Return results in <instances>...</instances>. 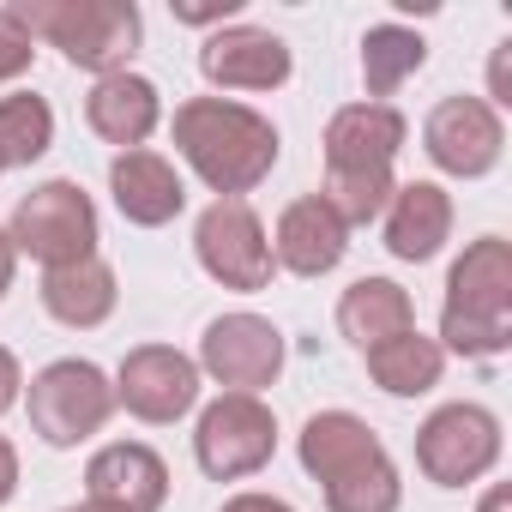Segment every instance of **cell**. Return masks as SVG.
I'll return each mask as SVG.
<instances>
[{"label": "cell", "instance_id": "obj_1", "mask_svg": "<svg viewBox=\"0 0 512 512\" xmlns=\"http://www.w3.org/2000/svg\"><path fill=\"white\" fill-rule=\"evenodd\" d=\"M169 139L181 151V163L217 193V199H247L272 169H278V127L272 115L247 109L235 97H187L169 115Z\"/></svg>", "mask_w": 512, "mask_h": 512}, {"label": "cell", "instance_id": "obj_2", "mask_svg": "<svg viewBox=\"0 0 512 512\" xmlns=\"http://www.w3.org/2000/svg\"><path fill=\"white\" fill-rule=\"evenodd\" d=\"M434 344L464 362L506 356V344H512V241L506 235H482L452 260Z\"/></svg>", "mask_w": 512, "mask_h": 512}, {"label": "cell", "instance_id": "obj_3", "mask_svg": "<svg viewBox=\"0 0 512 512\" xmlns=\"http://www.w3.org/2000/svg\"><path fill=\"white\" fill-rule=\"evenodd\" d=\"M13 13L25 19V31L49 49H61L73 67L109 79L127 73V61L139 55L145 19L133 0H13Z\"/></svg>", "mask_w": 512, "mask_h": 512}, {"label": "cell", "instance_id": "obj_4", "mask_svg": "<svg viewBox=\"0 0 512 512\" xmlns=\"http://www.w3.org/2000/svg\"><path fill=\"white\" fill-rule=\"evenodd\" d=\"M25 416H31V434L55 452H73L85 440H97L115 416V380L85 362V356H61L49 368L31 374L25 386Z\"/></svg>", "mask_w": 512, "mask_h": 512}, {"label": "cell", "instance_id": "obj_5", "mask_svg": "<svg viewBox=\"0 0 512 512\" xmlns=\"http://www.w3.org/2000/svg\"><path fill=\"white\" fill-rule=\"evenodd\" d=\"M7 241L13 253L37 260L43 272L55 266H79L97 253L103 241V223H97V205L79 181L55 175V181H37L19 205H13V223H7Z\"/></svg>", "mask_w": 512, "mask_h": 512}, {"label": "cell", "instance_id": "obj_6", "mask_svg": "<svg viewBox=\"0 0 512 512\" xmlns=\"http://www.w3.org/2000/svg\"><path fill=\"white\" fill-rule=\"evenodd\" d=\"M278 458V416L266 398H247V392H217L199 422H193V464L211 482H241V476H260Z\"/></svg>", "mask_w": 512, "mask_h": 512}, {"label": "cell", "instance_id": "obj_7", "mask_svg": "<svg viewBox=\"0 0 512 512\" xmlns=\"http://www.w3.org/2000/svg\"><path fill=\"white\" fill-rule=\"evenodd\" d=\"M506 452V428L488 404H440L422 428H416V470L434 482V488H470L482 482Z\"/></svg>", "mask_w": 512, "mask_h": 512}, {"label": "cell", "instance_id": "obj_8", "mask_svg": "<svg viewBox=\"0 0 512 512\" xmlns=\"http://www.w3.org/2000/svg\"><path fill=\"white\" fill-rule=\"evenodd\" d=\"M193 253H199V272L223 290H266L278 278V260H272V235L260 223L247 199H211L193 223Z\"/></svg>", "mask_w": 512, "mask_h": 512}, {"label": "cell", "instance_id": "obj_9", "mask_svg": "<svg viewBox=\"0 0 512 512\" xmlns=\"http://www.w3.org/2000/svg\"><path fill=\"white\" fill-rule=\"evenodd\" d=\"M284 356H290V344H284V332H278L266 314L235 308V314H217V320L199 332L193 368H199V380H211V386H223V392L260 398V392L284 374Z\"/></svg>", "mask_w": 512, "mask_h": 512}, {"label": "cell", "instance_id": "obj_10", "mask_svg": "<svg viewBox=\"0 0 512 512\" xmlns=\"http://www.w3.org/2000/svg\"><path fill=\"white\" fill-rule=\"evenodd\" d=\"M199 392H205V380H199L193 356L175 350V344H133L115 368V410H127L151 428H169V422L193 416Z\"/></svg>", "mask_w": 512, "mask_h": 512}, {"label": "cell", "instance_id": "obj_11", "mask_svg": "<svg viewBox=\"0 0 512 512\" xmlns=\"http://www.w3.org/2000/svg\"><path fill=\"white\" fill-rule=\"evenodd\" d=\"M422 151L452 181H482L506 151V121L482 97H440L422 121Z\"/></svg>", "mask_w": 512, "mask_h": 512}, {"label": "cell", "instance_id": "obj_12", "mask_svg": "<svg viewBox=\"0 0 512 512\" xmlns=\"http://www.w3.org/2000/svg\"><path fill=\"white\" fill-rule=\"evenodd\" d=\"M199 73L217 91H278V85H290L296 55H290V43L278 31L235 19V25H217L199 43Z\"/></svg>", "mask_w": 512, "mask_h": 512}, {"label": "cell", "instance_id": "obj_13", "mask_svg": "<svg viewBox=\"0 0 512 512\" xmlns=\"http://www.w3.org/2000/svg\"><path fill=\"white\" fill-rule=\"evenodd\" d=\"M85 500H97L103 512H163L169 464L145 440H109L85 464Z\"/></svg>", "mask_w": 512, "mask_h": 512}, {"label": "cell", "instance_id": "obj_14", "mask_svg": "<svg viewBox=\"0 0 512 512\" xmlns=\"http://www.w3.org/2000/svg\"><path fill=\"white\" fill-rule=\"evenodd\" d=\"M272 235V260L278 272L290 278H326L344 266V253H350V229L338 223V211L320 199V193H302L278 211V229Z\"/></svg>", "mask_w": 512, "mask_h": 512}, {"label": "cell", "instance_id": "obj_15", "mask_svg": "<svg viewBox=\"0 0 512 512\" xmlns=\"http://www.w3.org/2000/svg\"><path fill=\"white\" fill-rule=\"evenodd\" d=\"M109 199L133 229H163L187 211V181L163 151H115L109 163Z\"/></svg>", "mask_w": 512, "mask_h": 512}, {"label": "cell", "instance_id": "obj_16", "mask_svg": "<svg viewBox=\"0 0 512 512\" xmlns=\"http://www.w3.org/2000/svg\"><path fill=\"white\" fill-rule=\"evenodd\" d=\"M85 127L115 145V151H145V139L163 127V91L145 79V73H109L91 85L85 97Z\"/></svg>", "mask_w": 512, "mask_h": 512}, {"label": "cell", "instance_id": "obj_17", "mask_svg": "<svg viewBox=\"0 0 512 512\" xmlns=\"http://www.w3.org/2000/svg\"><path fill=\"white\" fill-rule=\"evenodd\" d=\"M410 139V121L392 103H344L326 121V169H392Z\"/></svg>", "mask_w": 512, "mask_h": 512}, {"label": "cell", "instance_id": "obj_18", "mask_svg": "<svg viewBox=\"0 0 512 512\" xmlns=\"http://www.w3.org/2000/svg\"><path fill=\"white\" fill-rule=\"evenodd\" d=\"M452 193L440 187V181H398V193H392V205H386V253L392 260H404V266H422V260H434V253L452 241Z\"/></svg>", "mask_w": 512, "mask_h": 512}, {"label": "cell", "instance_id": "obj_19", "mask_svg": "<svg viewBox=\"0 0 512 512\" xmlns=\"http://www.w3.org/2000/svg\"><path fill=\"white\" fill-rule=\"evenodd\" d=\"M115 302H121V284H115V266L103 260V253H91V260H79V266L43 272V308L67 332H97L115 314Z\"/></svg>", "mask_w": 512, "mask_h": 512}, {"label": "cell", "instance_id": "obj_20", "mask_svg": "<svg viewBox=\"0 0 512 512\" xmlns=\"http://www.w3.org/2000/svg\"><path fill=\"white\" fill-rule=\"evenodd\" d=\"M374 452H386V440L356 416V410H314L296 434V458L314 482H332L356 464H368Z\"/></svg>", "mask_w": 512, "mask_h": 512}, {"label": "cell", "instance_id": "obj_21", "mask_svg": "<svg viewBox=\"0 0 512 512\" xmlns=\"http://www.w3.org/2000/svg\"><path fill=\"white\" fill-rule=\"evenodd\" d=\"M410 326H416V302H410V290L392 284V278H356V284L338 296V332H344L356 350H374V344H386V338H398V332H410Z\"/></svg>", "mask_w": 512, "mask_h": 512}, {"label": "cell", "instance_id": "obj_22", "mask_svg": "<svg viewBox=\"0 0 512 512\" xmlns=\"http://www.w3.org/2000/svg\"><path fill=\"white\" fill-rule=\"evenodd\" d=\"M362 356H368V380L386 398H422L446 374V350L428 332H416V326L398 332V338H386V344H374V350H362Z\"/></svg>", "mask_w": 512, "mask_h": 512}, {"label": "cell", "instance_id": "obj_23", "mask_svg": "<svg viewBox=\"0 0 512 512\" xmlns=\"http://www.w3.org/2000/svg\"><path fill=\"white\" fill-rule=\"evenodd\" d=\"M428 67V43H422V31H410V25H374L368 37H362V85H368V103H386L398 85H410L416 73Z\"/></svg>", "mask_w": 512, "mask_h": 512}, {"label": "cell", "instance_id": "obj_24", "mask_svg": "<svg viewBox=\"0 0 512 512\" xmlns=\"http://www.w3.org/2000/svg\"><path fill=\"white\" fill-rule=\"evenodd\" d=\"M55 145V109L37 91L0 97V169H31Z\"/></svg>", "mask_w": 512, "mask_h": 512}, {"label": "cell", "instance_id": "obj_25", "mask_svg": "<svg viewBox=\"0 0 512 512\" xmlns=\"http://www.w3.org/2000/svg\"><path fill=\"white\" fill-rule=\"evenodd\" d=\"M320 494H326V512H398L404 506V476H398L392 452H374L368 464L320 482Z\"/></svg>", "mask_w": 512, "mask_h": 512}, {"label": "cell", "instance_id": "obj_26", "mask_svg": "<svg viewBox=\"0 0 512 512\" xmlns=\"http://www.w3.org/2000/svg\"><path fill=\"white\" fill-rule=\"evenodd\" d=\"M398 193V175L392 169H326L320 181V199L338 211L344 229H362V223H380L386 205Z\"/></svg>", "mask_w": 512, "mask_h": 512}, {"label": "cell", "instance_id": "obj_27", "mask_svg": "<svg viewBox=\"0 0 512 512\" xmlns=\"http://www.w3.org/2000/svg\"><path fill=\"white\" fill-rule=\"evenodd\" d=\"M37 61V37L25 31V19L13 7H0V85H13L19 73H31Z\"/></svg>", "mask_w": 512, "mask_h": 512}, {"label": "cell", "instance_id": "obj_28", "mask_svg": "<svg viewBox=\"0 0 512 512\" xmlns=\"http://www.w3.org/2000/svg\"><path fill=\"white\" fill-rule=\"evenodd\" d=\"M494 115L500 109H512V37L506 43H494V55H488V97H482Z\"/></svg>", "mask_w": 512, "mask_h": 512}, {"label": "cell", "instance_id": "obj_29", "mask_svg": "<svg viewBox=\"0 0 512 512\" xmlns=\"http://www.w3.org/2000/svg\"><path fill=\"white\" fill-rule=\"evenodd\" d=\"M19 398H25V368H19V356L7 344H0V416H7Z\"/></svg>", "mask_w": 512, "mask_h": 512}, {"label": "cell", "instance_id": "obj_30", "mask_svg": "<svg viewBox=\"0 0 512 512\" xmlns=\"http://www.w3.org/2000/svg\"><path fill=\"white\" fill-rule=\"evenodd\" d=\"M241 13V0H211V7H175L181 25H235Z\"/></svg>", "mask_w": 512, "mask_h": 512}, {"label": "cell", "instance_id": "obj_31", "mask_svg": "<svg viewBox=\"0 0 512 512\" xmlns=\"http://www.w3.org/2000/svg\"><path fill=\"white\" fill-rule=\"evenodd\" d=\"M223 512H296L284 494H260V488H241V494H229L223 500Z\"/></svg>", "mask_w": 512, "mask_h": 512}, {"label": "cell", "instance_id": "obj_32", "mask_svg": "<svg viewBox=\"0 0 512 512\" xmlns=\"http://www.w3.org/2000/svg\"><path fill=\"white\" fill-rule=\"evenodd\" d=\"M13 494H19V446L0 434V506H7Z\"/></svg>", "mask_w": 512, "mask_h": 512}, {"label": "cell", "instance_id": "obj_33", "mask_svg": "<svg viewBox=\"0 0 512 512\" xmlns=\"http://www.w3.org/2000/svg\"><path fill=\"white\" fill-rule=\"evenodd\" d=\"M13 278H19V253H13V241H7V229H0V302H7V290H13Z\"/></svg>", "mask_w": 512, "mask_h": 512}, {"label": "cell", "instance_id": "obj_34", "mask_svg": "<svg viewBox=\"0 0 512 512\" xmlns=\"http://www.w3.org/2000/svg\"><path fill=\"white\" fill-rule=\"evenodd\" d=\"M476 512H512V488H506V482H494V488L482 494V506H476Z\"/></svg>", "mask_w": 512, "mask_h": 512}, {"label": "cell", "instance_id": "obj_35", "mask_svg": "<svg viewBox=\"0 0 512 512\" xmlns=\"http://www.w3.org/2000/svg\"><path fill=\"white\" fill-rule=\"evenodd\" d=\"M61 512H103L97 500H73V506H61Z\"/></svg>", "mask_w": 512, "mask_h": 512}, {"label": "cell", "instance_id": "obj_36", "mask_svg": "<svg viewBox=\"0 0 512 512\" xmlns=\"http://www.w3.org/2000/svg\"><path fill=\"white\" fill-rule=\"evenodd\" d=\"M0 175H7V169H0Z\"/></svg>", "mask_w": 512, "mask_h": 512}]
</instances>
